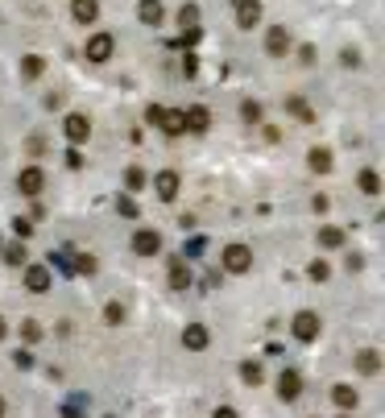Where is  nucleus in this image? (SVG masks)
Returning <instances> with one entry per match:
<instances>
[{"instance_id":"1","label":"nucleus","mask_w":385,"mask_h":418,"mask_svg":"<svg viewBox=\"0 0 385 418\" xmlns=\"http://www.w3.org/2000/svg\"><path fill=\"white\" fill-rule=\"evenodd\" d=\"M290 332H294L299 344H315V340H319V315H315V311H299L294 323H290Z\"/></svg>"},{"instance_id":"2","label":"nucleus","mask_w":385,"mask_h":418,"mask_svg":"<svg viewBox=\"0 0 385 418\" xmlns=\"http://www.w3.org/2000/svg\"><path fill=\"white\" fill-rule=\"evenodd\" d=\"M224 269L228 274H249L253 269V249L249 245H228L224 249Z\"/></svg>"},{"instance_id":"3","label":"nucleus","mask_w":385,"mask_h":418,"mask_svg":"<svg viewBox=\"0 0 385 418\" xmlns=\"http://www.w3.org/2000/svg\"><path fill=\"white\" fill-rule=\"evenodd\" d=\"M62 133H66V141H71V145H83V141L91 137V120H87L83 112H71V116H66V124H62Z\"/></svg>"},{"instance_id":"4","label":"nucleus","mask_w":385,"mask_h":418,"mask_svg":"<svg viewBox=\"0 0 385 418\" xmlns=\"http://www.w3.org/2000/svg\"><path fill=\"white\" fill-rule=\"evenodd\" d=\"M149 124H162L170 137H178L182 133V112H174V108H149Z\"/></svg>"},{"instance_id":"5","label":"nucleus","mask_w":385,"mask_h":418,"mask_svg":"<svg viewBox=\"0 0 385 418\" xmlns=\"http://www.w3.org/2000/svg\"><path fill=\"white\" fill-rule=\"evenodd\" d=\"M158 249H162V236H158L153 228H141V232L133 236V253H137V257H153Z\"/></svg>"},{"instance_id":"6","label":"nucleus","mask_w":385,"mask_h":418,"mask_svg":"<svg viewBox=\"0 0 385 418\" xmlns=\"http://www.w3.org/2000/svg\"><path fill=\"white\" fill-rule=\"evenodd\" d=\"M112 46H116L112 33H95V37L87 41V58H91V62H108V58H112Z\"/></svg>"},{"instance_id":"7","label":"nucleus","mask_w":385,"mask_h":418,"mask_svg":"<svg viewBox=\"0 0 385 418\" xmlns=\"http://www.w3.org/2000/svg\"><path fill=\"white\" fill-rule=\"evenodd\" d=\"M207 124H212V116H207V108H187L182 112V133H207Z\"/></svg>"},{"instance_id":"8","label":"nucleus","mask_w":385,"mask_h":418,"mask_svg":"<svg viewBox=\"0 0 385 418\" xmlns=\"http://www.w3.org/2000/svg\"><path fill=\"white\" fill-rule=\"evenodd\" d=\"M257 21H261V0H236V25L253 29Z\"/></svg>"},{"instance_id":"9","label":"nucleus","mask_w":385,"mask_h":418,"mask_svg":"<svg viewBox=\"0 0 385 418\" xmlns=\"http://www.w3.org/2000/svg\"><path fill=\"white\" fill-rule=\"evenodd\" d=\"M265 50H270L274 58H282V54L290 50V33H286V25H274V29L265 33Z\"/></svg>"},{"instance_id":"10","label":"nucleus","mask_w":385,"mask_h":418,"mask_svg":"<svg viewBox=\"0 0 385 418\" xmlns=\"http://www.w3.org/2000/svg\"><path fill=\"white\" fill-rule=\"evenodd\" d=\"M46 187V174L37 170V166H29V170H21V178H17V191L21 195H37Z\"/></svg>"},{"instance_id":"11","label":"nucleus","mask_w":385,"mask_h":418,"mask_svg":"<svg viewBox=\"0 0 385 418\" xmlns=\"http://www.w3.org/2000/svg\"><path fill=\"white\" fill-rule=\"evenodd\" d=\"M50 282H54V278H50V269H46V265H29V269H25V286H29L33 294H46V290H50Z\"/></svg>"},{"instance_id":"12","label":"nucleus","mask_w":385,"mask_h":418,"mask_svg":"<svg viewBox=\"0 0 385 418\" xmlns=\"http://www.w3.org/2000/svg\"><path fill=\"white\" fill-rule=\"evenodd\" d=\"M299 394H303V377H299V373H290V369H286V373H282V377H278V398H282V402H294V398H299Z\"/></svg>"},{"instance_id":"13","label":"nucleus","mask_w":385,"mask_h":418,"mask_svg":"<svg viewBox=\"0 0 385 418\" xmlns=\"http://www.w3.org/2000/svg\"><path fill=\"white\" fill-rule=\"evenodd\" d=\"M153 187H158V199L170 203V199L178 195V174H174V170H162V174L153 178Z\"/></svg>"},{"instance_id":"14","label":"nucleus","mask_w":385,"mask_h":418,"mask_svg":"<svg viewBox=\"0 0 385 418\" xmlns=\"http://www.w3.org/2000/svg\"><path fill=\"white\" fill-rule=\"evenodd\" d=\"M207 340H212V336H207V327H203V323H187L182 344H187L191 352H203V348H207Z\"/></svg>"},{"instance_id":"15","label":"nucleus","mask_w":385,"mask_h":418,"mask_svg":"<svg viewBox=\"0 0 385 418\" xmlns=\"http://www.w3.org/2000/svg\"><path fill=\"white\" fill-rule=\"evenodd\" d=\"M71 17H75L79 25L95 21V17H100V0H71Z\"/></svg>"},{"instance_id":"16","label":"nucleus","mask_w":385,"mask_h":418,"mask_svg":"<svg viewBox=\"0 0 385 418\" xmlns=\"http://www.w3.org/2000/svg\"><path fill=\"white\" fill-rule=\"evenodd\" d=\"M170 286H174V290H187V286H191V269H187L182 261H170Z\"/></svg>"},{"instance_id":"17","label":"nucleus","mask_w":385,"mask_h":418,"mask_svg":"<svg viewBox=\"0 0 385 418\" xmlns=\"http://www.w3.org/2000/svg\"><path fill=\"white\" fill-rule=\"evenodd\" d=\"M357 369H361V373H365V377H373V373H377V369H382V357H377V352H373V348H365V352H361V357H357Z\"/></svg>"},{"instance_id":"18","label":"nucleus","mask_w":385,"mask_h":418,"mask_svg":"<svg viewBox=\"0 0 385 418\" xmlns=\"http://www.w3.org/2000/svg\"><path fill=\"white\" fill-rule=\"evenodd\" d=\"M137 17H141L145 25H158V21H162V4H158V0H141V4H137Z\"/></svg>"},{"instance_id":"19","label":"nucleus","mask_w":385,"mask_h":418,"mask_svg":"<svg viewBox=\"0 0 385 418\" xmlns=\"http://www.w3.org/2000/svg\"><path fill=\"white\" fill-rule=\"evenodd\" d=\"M332 398H336V406H340V410H353V406H357V390H353V386H336V390H332Z\"/></svg>"},{"instance_id":"20","label":"nucleus","mask_w":385,"mask_h":418,"mask_svg":"<svg viewBox=\"0 0 385 418\" xmlns=\"http://www.w3.org/2000/svg\"><path fill=\"white\" fill-rule=\"evenodd\" d=\"M307 162H311V170H319V174H328V170H332V153H328L323 145H319V149H311V158H307Z\"/></svg>"},{"instance_id":"21","label":"nucleus","mask_w":385,"mask_h":418,"mask_svg":"<svg viewBox=\"0 0 385 418\" xmlns=\"http://www.w3.org/2000/svg\"><path fill=\"white\" fill-rule=\"evenodd\" d=\"M340 245H344L340 228H319V249H340Z\"/></svg>"},{"instance_id":"22","label":"nucleus","mask_w":385,"mask_h":418,"mask_svg":"<svg viewBox=\"0 0 385 418\" xmlns=\"http://www.w3.org/2000/svg\"><path fill=\"white\" fill-rule=\"evenodd\" d=\"M21 75H25V79H37V75H41V58H37V54H25V58H21Z\"/></svg>"},{"instance_id":"23","label":"nucleus","mask_w":385,"mask_h":418,"mask_svg":"<svg viewBox=\"0 0 385 418\" xmlns=\"http://www.w3.org/2000/svg\"><path fill=\"white\" fill-rule=\"evenodd\" d=\"M361 191H365V195H377V191H382L377 170H361Z\"/></svg>"},{"instance_id":"24","label":"nucleus","mask_w":385,"mask_h":418,"mask_svg":"<svg viewBox=\"0 0 385 418\" xmlns=\"http://www.w3.org/2000/svg\"><path fill=\"white\" fill-rule=\"evenodd\" d=\"M241 377H245L249 386H261V365H257V361H245V365H241Z\"/></svg>"},{"instance_id":"25","label":"nucleus","mask_w":385,"mask_h":418,"mask_svg":"<svg viewBox=\"0 0 385 418\" xmlns=\"http://www.w3.org/2000/svg\"><path fill=\"white\" fill-rule=\"evenodd\" d=\"M195 21H199V8H195V4H182V12H178V25H182V29H195Z\"/></svg>"},{"instance_id":"26","label":"nucleus","mask_w":385,"mask_h":418,"mask_svg":"<svg viewBox=\"0 0 385 418\" xmlns=\"http://www.w3.org/2000/svg\"><path fill=\"white\" fill-rule=\"evenodd\" d=\"M124 187H129V191H141V187H145V174H141L137 166H133V170H124Z\"/></svg>"},{"instance_id":"27","label":"nucleus","mask_w":385,"mask_h":418,"mask_svg":"<svg viewBox=\"0 0 385 418\" xmlns=\"http://www.w3.org/2000/svg\"><path fill=\"white\" fill-rule=\"evenodd\" d=\"M116 211H120L124 220H137V216H141V211H137V203H133L129 195H124V199H116Z\"/></svg>"},{"instance_id":"28","label":"nucleus","mask_w":385,"mask_h":418,"mask_svg":"<svg viewBox=\"0 0 385 418\" xmlns=\"http://www.w3.org/2000/svg\"><path fill=\"white\" fill-rule=\"evenodd\" d=\"M4 261L8 265H25V245H8L4 249Z\"/></svg>"},{"instance_id":"29","label":"nucleus","mask_w":385,"mask_h":418,"mask_svg":"<svg viewBox=\"0 0 385 418\" xmlns=\"http://www.w3.org/2000/svg\"><path fill=\"white\" fill-rule=\"evenodd\" d=\"M104 319H108V323H124V307H120V303H108V307H104Z\"/></svg>"},{"instance_id":"30","label":"nucleus","mask_w":385,"mask_h":418,"mask_svg":"<svg viewBox=\"0 0 385 418\" xmlns=\"http://www.w3.org/2000/svg\"><path fill=\"white\" fill-rule=\"evenodd\" d=\"M290 112H294L299 120H311V116H315V112L307 108V99H290Z\"/></svg>"},{"instance_id":"31","label":"nucleus","mask_w":385,"mask_h":418,"mask_svg":"<svg viewBox=\"0 0 385 418\" xmlns=\"http://www.w3.org/2000/svg\"><path fill=\"white\" fill-rule=\"evenodd\" d=\"M311 278H315V282H328V278H332L328 261H311Z\"/></svg>"},{"instance_id":"32","label":"nucleus","mask_w":385,"mask_h":418,"mask_svg":"<svg viewBox=\"0 0 385 418\" xmlns=\"http://www.w3.org/2000/svg\"><path fill=\"white\" fill-rule=\"evenodd\" d=\"M37 336H41V327H37L33 319H25V323H21V340H29V344H33Z\"/></svg>"},{"instance_id":"33","label":"nucleus","mask_w":385,"mask_h":418,"mask_svg":"<svg viewBox=\"0 0 385 418\" xmlns=\"http://www.w3.org/2000/svg\"><path fill=\"white\" fill-rule=\"evenodd\" d=\"M241 112H245V120H261V104H253V99H245Z\"/></svg>"},{"instance_id":"34","label":"nucleus","mask_w":385,"mask_h":418,"mask_svg":"<svg viewBox=\"0 0 385 418\" xmlns=\"http://www.w3.org/2000/svg\"><path fill=\"white\" fill-rule=\"evenodd\" d=\"M12 232H17V236H29V232H33V224H29V220H21V216H17V220H12Z\"/></svg>"},{"instance_id":"35","label":"nucleus","mask_w":385,"mask_h":418,"mask_svg":"<svg viewBox=\"0 0 385 418\" xmlns=\"http://www.w3.org/2000/svg\"><path fill=\"white\" fill-rule=\"evenodd\" d=\"M182 70H187V75H199V58H195V54H187V58H182Z\"/></svg>"},{"instance_id":"36","label":"nucleus","mask_w":385,"mask_h":418,"mask_svg":"<svg viewBox=\"0 0 385 418\" xmlns=\"http://www.w3.org/2000/svg\"><path fill=\"white\" fill-rule=\"evenodd\" d=\"M203 245H207V240H203V236H195V240L187 245V253H191V257H199V253H203Z\"/></svg>"},{"instance_id":"37","label":"nucleus","mask_w":385,"mask_h":418,"mask_svg":"<svg viewBox=\"0 0 385 418\" xmlns=\"http://www.w3.org/2000/svg\"><path fill=\"white\" fill-rule=\"evenodd\" d=\"M75 269H83V274H91V269H95V261H91V257H75Z\"/></svg>"},{"instance_id":"38","label":"nucleus","mask_w":385,"mask_h":418,"mask_svg":"<svg viewBox=\"0 0 385 418\" xmlns=\"http://www.w3.org/2000/svg\"><path fill=\"white\" fill-rule=\"evenodd\" d=\"M12 361H17V369H29V365H33V357H29V352H17Z\"/></svg>"},{"instance_id":"39","label":"nucleus","mask_w":385,"mask_h":418,"mask_svg":"<svg viewBox=\"0 0 385 418\" xmlns=\"http://www.w3.org/2000/svg\"><path fill=\"white\" fill-rule=\"evenodd\" d=\"M212 418H236V410H232V406H220V410H216Z\"/></svg>"},{"instance_id":"40","label":"nucleus","mask_w":385,"mask_h":418,"mask_svg":"<svg viewBox=\"0 0 385 418\" xmlns=\"http://www.w3.org/2000/svg\"><path fill=\"white\" fill-rule=\"evenodd\" d=\"M4 332H8V327H4V319H0V340H4Z\"/></svg>"},{"instance_id":"41","label":"nucleus","mask_w":385,"mask_h":418,"mask_svg":"<svg viewBox=\"0 0 385 418\" xmlns=\"http://www.w3.org/2000/svg\"><path fill=\"white\" fill-rule=\"evenodd\" d=\"M0 418H4V398H0Z\"/></svg>"},{"instance_id":"42","label":"nucleus","mask_w":385,"mask_h":418,"mask_svg":"<svg viewBox=\"0 0 385 418\" xmlns=\"http://www.w3.org/2000/svg\"><path fill=\"white\" fill-rule=\"evenodd\" d=\"M66 418H79V415H75V410H66Z\"/></svg>"},{"instance_id":"43","label":"nucleus","mask_w":385,"mask_h":418,"mask_svg":"<svg viewBox=\"0 0 385 418\" xmlns=\"http://www.w3.org/2000/svg\"><path fill=\"white\" fill-rule=\"evenodd\" d=\"M108 418H112V415H108Z\"/></svg>"}]
</instances>
